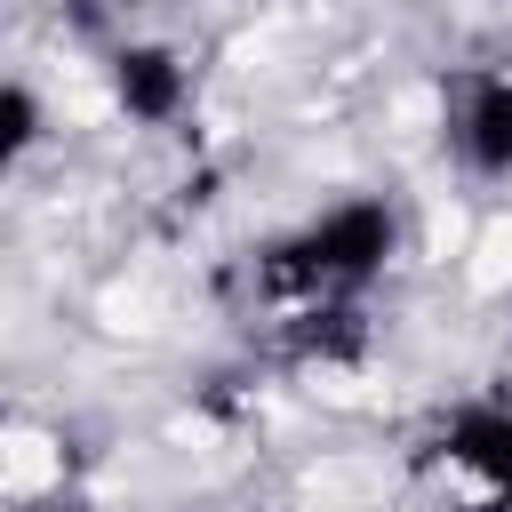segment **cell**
I'll use <instances>...</instances> for the list:
<instances>
[{
	"label": "cell",
	"instance_id": "obj_1",
	"mask_svg": "<svg viewBox=\"0 0 512 512\" xmlns=\"http://www.w3.org/2000/svg\"><path fill=\"white\" fill-rule=\"evenodd\" d=\"M400 256V216L392 200H336L304 224H288L280 240L256 248V296L288 304V312H320V304H352L368 280H384V264Z\"/></svg>",
	"mask_w": 512,
	"mask_h": 512
},
{
	"label": "cell",
	"instance_id": "obj_2",
	"mask_svg": "<svg viewBox=\"0 0 512 512\" xmlns=\"http://www.w3.org/2000/svg\"><path fill=\"white\" fill-rule=\"evenodd\" d=\"M424 472H440L472 512H512V400L504 392L456 400L424 432Z\"/></svg>",
	"mask_w": 512,
	"mask_h": 512
},
{
	"label": "cell",
	"instance_id": "obj_3",
	"mask_svg": "<svg viewBox=\"0 0 512 512\" xmlns=\"http://www.w3.org/2000/svg\"><path fill=\"white\" fill-rule=\"evenodd\" d=\"M448 152L472 176L512 184V72L504 64H472L448 80Z\"/></svg>",
	"mask_w": 512,
	"mask_h": 512
},
{
	"label": "cell",
	"instance_id": "obj_4",
	"mask_svg": "<svg viewBox=\"0 0 512 512\" xmlns=\"http://www.w3.org/2000/svg\"><path fill=\"white\" fill-rule=\"evenodd\" d=\"M112 104H120L136 128H168V120L192 104V64H184L168 40H120V48H112Z\"/></svg>",
	"mask_w": 512,
	"mask_h": 512
},
{
	"label": "cell",
	"instance_id": "obj_5",
	"mask_svg": "<svg viewBox=\"0 0 512 512\" xmlns=\"http://www.w3.org/2000/svg\"><path fill=\"white\" fill-rule=\"evenodd\" d=\"M0 120H8V136H0V144H8V160H24V152L40 144V104H32V88H24V80H8Z\"/></svg>",
	"mask_w": 512,
	"mask_h": 512
}]
</instances>
